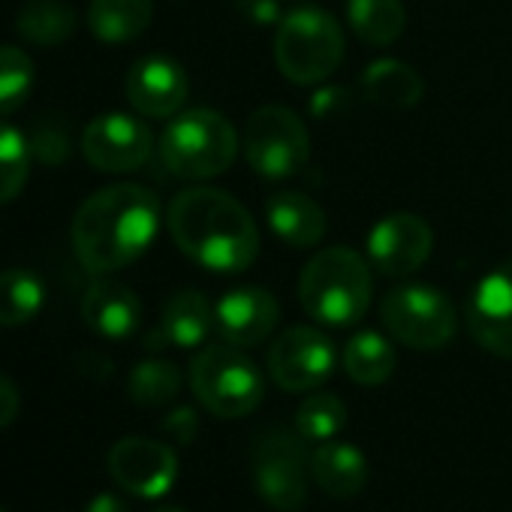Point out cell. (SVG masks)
Returning a JSON list of instances; mask_svg holds the SVG:
<instances>
[{
    "instance_id": "cell-25",
    "label": "cell",
    "mask_w": 512,
    "mask_h": 512,
    "mask_svg": "<svg viewBox=\"0 0 512 512\" xmlns=\"http://www.w3.org/2000/svg\"><path fill=\"white\" fill-rule=\"evenodd\" d=\"M347 19L356 37L371 46H389L407 28V10L401 0H350Z\"/></svg>"
},
{
    "instance_id": "cell-22",
    "label": "cell",
    "mask_w": 512,
    "mask_h": 512,
    "mask_svg": "<svg viewBox=\"0 0 512 512\" xmlns=\"http://www.w3.org/2000/svg\"><path fill=\"white\" fill-rule=\"evenodd\" d=\"M214 326V311L208 299L196 290H181L166 299L163 317H160V332L163 341L175 347H199Z\"/></svg>"
},
{
    "instance_id": "cell-9",
    "label": "cell",
    "mask_w": 512,
    "mask_h": 512,
    "mask_svg": "<svg viewBox=\"0 0 512 512\" xmlns=\"http://www.w3.org/2000/svg\"><path fill=\"white\" fill-rule=\"evenodd\" d=\"M253 479L260 497L278 512H299L308 503L305 446L296 434L275 428L256 440Z\"/></svg>"
},
{
    "instance_id": "cell-33",
    "label": "cell",
    "mask_w": 512,
    "mask_h": 512,
    "mask_svg": "<svg viewBox=\"0 0 512 512\" xmlns=\"http://www.w3.org/2000/svg\"><path fill=\"white\" fill-rule=\"evenodd\" d=\"M31 148H34L46 163H61V160H67V154H70V148H67V136H64V133H58V130H43Z\"/></svg>"
},
{
    "instance_id": "cell-31",
    "label": "cell",
    "mask_w": 512,
    "mask_h": 512,
    "mask_svg": "<svg viewBox=\"0 0 512 512\" xmlns=\"http://www.w3.org/2000/svg\"><path fill=\"white\" fill-rule=\"evenodd\" d=\"M235 4H238V13L256 28L281 22V4H278V0H235Z\"/></svg>"
},
{
    "instance_id": "cell-37",
    "label": "cell",
    "mask_w": 512,
    "mask_h": 512,
    "mask_svg": "<svg viewBox=\"0 0 512 512\" xmlns=\"http://www.w3.org/2000/svg\"><path fill=\"white\" fill-rule=\"evenodd\" d=\"M0 512H7V509H0Z\"/></svg>"
},
{
    "instance_id": "cell-3",
    "label": "cell",
    "mask_w": 512,
    "mask_h": 512,
    "mask_svg": "<svg viewBox=\"0 0 512 512\" xmlns=\"http://www.w3.org/2000/svg\"><path fill=\"white\" fill-rule=\"evenodd\" d=\"M302 308L323 326H356L371 305V269L350 247H326L302 269Z\"/></svg>"
},
{
    "instance_id": "cell-35",
    "label": "cell",
    "mask_w": 512,
    "mask_h": 512,
    "mask_svg": "<svg viewBox=\"0 0 512 512\" xmlns=\"http://www.w3.org/2000/svg\"><path fill=\"white\" fill-rule=\"evenodd\" d=\"M85 512H130V506H127L124 497H118V494H112V491H100V494L88 503Z\"/></svg>"
},
{
    "instance_id": "cell-20",
    "label": "cell",
    "mask_w": 512,
    "mask_h": 512,
    "mask_svg": "<svg viewBox=\"0 0 512 512\" xmlns=\"http://www.w3.org/2000/svg\"><path fill=\"white\" fill-rule=\"evenodd\" d=\"M151 0H91L88 28L100 43H133L151 25Z\"/></svg>"
},
{
    "instance_id": "cell-16",
    "label": "cell",
    "mask_w": 512,
    "mask_h": 512,
    "mask_svg": "<svg viewBox=\"0 0 512 512\" xmlns=\"http://www.w3.org/2000/svg\"><path fill=\"white\" fill-rule=\"evenodd\" d=\"M278 299L263 287L229 290L214 308V326L232 347H260L278 326Z\"/></svg>"
},
{
    "instance_id": "cell-5",
    "label": "cell",
    "mask_w": 512,
    "mask_h": 512,
    "mask_svg": "<svg viewBox=\"0 0 512 512\" xmlns=\"http://www.w3.org/2000/svg\"><path fill=\"white\" fill-rule=\"evenodd\" d=\"M275 61L290 82L320 85L344 61V34L326 10L299 7L278 25Z\"/></svg>"
},
{
    "instance_id": "cell-24",
    "label": "cell",
    "mask_w": 512,
    "mask_h": 512,
    "mask_svg": "<svg viewBox=\"0 0 512 512\" xmlns=\"http://www.w3.org/2000/svg\"><path fill=\"white\" fill-rule=\"evenodd\" d=\"M46 305V281L31 269L0 272V329H16L31 320Z\"/></svg>"
},
{
    "instance_id": "cell-36",
    "label": "cell",
    "mask_w": 512,
    "mask_h": 512,
    "mask_svg": "<svg viewBox=\"0 0 512 512\" xmlns=\"http://www.w3.org/2000/svg\"><path fill=\"white\" fill-rule=\"evenodd\" d=\"M154 512H184L181 506H160V509H154Z\"/></svg>"
},
{
    "instance_id": "cell-6",
    "label": "cell",
    "mask_w": 512,
    "mask_h": 512,
    "mask_svg": "<svg viewBox=\"0 0 512 512\" xmlns=\"http://www.w3.org/2000/svg\"><path fill=\"white\" fill-rule=\"evenodd\" d=\"M190 386L199 404L220 419H241L260 407L266 380L244 353L232 344L205 347L190 362Z\"/></svg>"
},
{
    "instance_id": "cell-27",
    "label": "cell",
    "mask_w": 512,
    "mask_h": 512,
    "mask_svg": "<svg viewBox=\"0 0 512 512\" xmlns=\"http://www.w3.org/2000/svg\"><path fill=\"white\" fill-rule=\"evenodd\" d=\"M31 160L34 148L28 136L19 127L0 121V205L22 196L31 178Z\"/></svg>"
},
{
    "instance_id": "cell-13",
    "label": "cell",
    "mask_w": 512,
    "mask_h": 512,
    "mask_svg": "<svg viewBox=\"0 0 512 512\" xmlns=\"http://www.w3.org/2000/svg\"><path fill=\"white\" fill-rule=\"evenodd\" d=\"M109 473L112 479L133 497H163L178 476V455L172 446L148 437H124L109 449Z\"/></svg>"
},
{
    "instance_id": "cell-15",
    "label": "cell",
    "mask_w": 512,
    "mask_h": 512,
    "mask_svg": "<svg viewBox=\"0 0 512 512\" xmlns=\"http://www.w3.org/2000/svg\"><path fill=\"white\" fill-rule=\"evenodd\" d=\"M127 100L142 118H169L175 115L190 94L184 67L169 55L139 58L127 73Z\"/></svg>"
},
{
    "instance_id": "cell-12",
    "label": "cell",
    "mask_w": 512,
    "mask_h": 512,
    "mask_svg": "<svg viewBox=\"0 0 512 512\" xmlns=\"http://www.w3.org/2000/svg\"><path fill=\"white\" fill-rule=\"evenodd\" d=\"M464 323L482 350L512 359V263H503L479 278L467 299Z\"/></svg>"
},
{
    "instance_id": "cell-21",
    "label": "cell",
    "mask_w": 512,
    "mask_h": 512,
    "mask_svg": "<svg viewBox=\"0 0 512 512\" xmlns=\"http://www.w3.org/2000/svg\"><path fill=\"white\" fill-rule=\"evenodd\" d=\"M362 91H365V100H371L374 106L410 109L422 100L425 85L413 67L392 61V58H380L362 73Z\"/></svg>"
},
{
    "instance_id": "cell-18",
    "label": "cell",
    "mask_w": 512,
    "mask_h": 512,
    "mask_svg": "<svg viewBox=\"0 0 512 512\" xmlns=\"http://www.w3.org/2000/svg\"><path fill=\"white\" fill-rule=\"evenodd\" d=\"M266 217H269L272 232L287 247H296V250L314 247L326 235V211L320 208L317 199L305 193H293V190L275 193L266 202Z\"/></svg>"
},
{
    "instance_id": "cell-14",
    "label": "cell",
    "mask_w": 512,
    "mask_h": 512,
    "mask_svg": "<svg viewBox=\"0 0 512 512\" xmlns=\"http://www.w3.org/2000/svg\"><path fill=\"white\" fill-rule=\"evenodd\" d=\"M434 247V232L419 214H389L368 235V260L377 272L389 278H404L419 272Z\"/></svg>"
},
{
    "instance_id": "cell-29",
    "label": "cell",
    "mask_w": 512,
    "mask_h": 512,
    "mask_svg": "<svg viewBox=\"0 0 512 512\" xmlns=\"http://www.w3.org/2000/svg\"><path fill=\"white\" fill-rule=\"evenodd\" d=\"M37 82L34 58L16 46H0V115H10L31 97Z\"/></svg>"
},
{
    "instance_id": "cell-28",
    "label": "cell",
    "mask_w": 512,
    "mask_h": 512,
    "mask_svg": "<svg viewBox=\"0 0 512 512\" xmlns=\"http://www.w3.org/2000/svg\"><path fill=\"white\" fill-rule=\"evenodd\" d=\"M130 398L142 407H163L181 389V371L166 359H145L130 371Z\"/></svg>"
},
{
    "instance_id": "cell-23",
    "label": "cell",
    "mask_w": 512,
    "mask_h": 512,
    "mask_svg": "<svg viewBox=\"0 0 512 512\" xmlns=\"http://www.w3.org/2000/svg\"><path fill=\"white\" fill-rule=\"evenodd\" d=\"M76 10L67 0H28L16 13V31L31 46L55 49L76 34Z\"/></svg>"
},
{
    "instance_id": "cell-10",
    "label": "cell",
    "mask_w": 512,
    "mask_h": 512,
    "mask_svg": "<svg viewBox=\"0 0 512 512\" xmlns=\"http://www.w3.org/2000/svg\"><path fill=\"white\" fill-rule=\"evenodd\" d=\"M154 151L151 127L127 112H106L97 115L82 133V154L85 160L109 175L136 172L148 163Z\"/></svg>"
},
{
    "instance_id": "cell-32",
    "label": "cell",
    "mask_w": 512,
    "mask_h": 512,
    "mask_svg": "<svg viewBox=\"0 0 512 512\" xmlns=\"http://www.w3.org/2000/svg\"><path fill=\"white\" fill-rule=\"evenodd\" d=\"M22 410V395H19V386L7 377V374H0V431L10 428L16 422Z\"/></svg>"
},
{
    "instance_id": "cell-26",
    "label": "cell",
    "mask_w": 512,
    "mask_h": 512,
    "mask_svg": "<svg viewBox=\"0 0 512 512\" xmlns=\"http://www.w3.org/2000/svg\"><path fill=\"white\" fill-rule=\"evenodd\" d=\"M344 371L362 386H380L395 371V350L380 332H359L344 347Z\"/></svg>"
},
{
    "instance_id": "cell-30",
    "label": "cell",
    "mask_w": 512,
    "mask_h": 512,
    "mask_svg": "<svg viewBox=\"0 0 512 512\" xmlns=\"http://www.w3.org/2000/svg\"><path fill=\"white\" fill-rule=\"evenodd\" d=\"M344 422H347V407L332 392H317L305 398L296 413V428L308 440H329L344 428Z\"/></svg>"
},
{
    "instance_id": "cell-19",
    "label": "cell",
    "mask_w": 512,
    "mask_h": 512,
    "mask_svg": "<svg viewBox=\"0 0 512 512\" xmlns=\"http://www.w3.org/2000/svg\"><path fill=\"white\" fill-rule=\"evenodd\" d=\"M311 473L329 497H356L368 482V461L353 443H323L311 458Z\"/></svg>"
},
{
    "instance_id": "cell-2",
    "label": "cell",
    "mask_w": 512,
    "mask_h": 512,
    "mask_svg": "<svg viewBox=\"0 0 512 512\" xmlns=\"http://www.w3.org/2000/svg\"><path fill=\"white\" fill-rule=\"evenodd\" d=\"M166 223L178 250L208 272H244L260 253V229L250 211L214 187L181 190L169 205Z\"/></svg>"
},
{
    "instance_id": "cell-17",
    "label": "cell",
    "mask_w": 512,
    "mask_h": 512,
    "mask_svg": "<svg viewBox=\"0 0 512 512\" xmlns=\"http://www.w3.org/2000/svg\"><path fill=\"white\" fill-rule=\"evenodd\" d=\"M82 317L97 335H103L109 341H124L142 323V302L130 287L109 281L103 275L100 281H94L88 287V293L82 299Z\"/></svg>"
},
{
    "instance_id": "cell-7",
    "label": "cell",
    "mask_w": 512,
    "mask_h": 512,
    "mask_svg": "<svg viewBox=\"0 0 512 512\" xmlns=\"http://www.w3.org/2000/svg\"><path fill=\"white\" fill-rule=\"evenodd\" d=\"M311 157V136L302 118L287 106H260L244 124V160L269 181L302 172Z\"/></svg>"
},
{
    "instance_id": "cell-11",
    "label": "cell",
    "mask_w": 512,
    "mask_h": 512,
    "mask_svg": "<svg viewBox=\"0 0 512 512\" xmlns=\"http://www.w3.org/2000/svg\"><path fill=\"white\" fill-rule=\"evenodd\" d=\"M335 371V344L311 326L287 329L269 350V374L287 392H308Z\"/></svg>"
},
{
    "instance_id": "cell-1",
    "label": "cell",
    "mask_w": 512,
    "mask_h": 512,
    "mask_svg": "<svg viewBox=\"0 0 512 512\" xmlns=\"http://www.w3.org/2000/svg\"><path fill=\"white\" fill-rule=\"evenodd\" d=\"M157 229V196L142 184L121 181L97 190L79 205L70 226V238L82 269L103 278L136 263L151 247Z\"/></svg>"
},
{
    "instance_id": "cell-4",
    "label": "cell",
    "mask_w": 512,
    "mask_h": 512,
    "mask_svg": "<svg viewBox=\"0 0 512 512\" xmlns=\"http://www.w3.org/2000/svg\"><path fill=\"white\" fill-rule=\"evenodd\" d=\"M238 154V133L232 121L214 109H190L163 130V166L184 181H205L223 175Z\"/></svg>"
},
{
    "instance_id": "cell-8",
    "label": "cell",
    "mask_w": 512,
    "mask_h": 512,
    "mask_svg": "<svg viewBox=\"0 0 512 512\" xmlns=\"http://www.w3.org/2000/svg\"><path fill=\"white\" fill-rule=\"evenodd\" d=\"M380 317L395 341L425 353L443 350L458 332L455 305L440 290L425 284L389 290L380 302Z\"/></svg>"
},
{
    "instance_id": "cell-34",
    "label": "cell",
    "mask_w": 512,
    "mask_h": 512,
    "mask_svg": "<svg viewBox=\"0 0 512 512\" xmlns=\"http://www.w3.org/2000/svg\"><path fill=\"white\" fill-rule=\"evenodd\" d=\"M196 416H193V410L190 407H178L169 419H166V431L178 440V443H190L193 437H196Z\"/></svg>"
}]
</instances>
